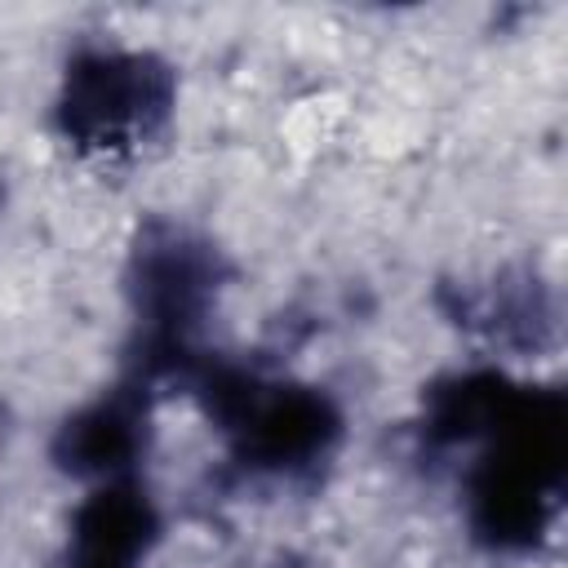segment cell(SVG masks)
<instances>
[{
	"instance_id": "obj_3",
	"label": "cell",
	"mask_w": 568,
	"mask_h": 568,
	"mask_svg": "<svg viewBox=\"0 0 568 568\" xmlns=\"http://www.w3.org/2000/svg\"><path fill=\"white\" fill-rule=\"evenodd\" d=\"M129 311L133 346L129 377L155 395V386H182L209 359L204 328L226 288L222 248L169 217H151L129 248Z\"/></svg>"
},
{
	"instance_id": "obj_9",
	"label": "cell",
	"mask_w": 568,
	"mask_h": 568,
	"mask_svg": "<svg viewBox=\"0 0 568 568\" xmlns=\"http://www.w3.org/2000/svg\"><path fill=\"white\" fill-rule=\"evenodd\" d=\"M0 209H4V178H0Z\"/></svg>"
},
{
	"instance_id": "obj_7",
	"label": "cell",
	"mask_w": 568,
	"mask_h": 568,
	"mask_svg": "<svg viewBox=\"0 0 568 568\" xmlns=\"http://www.w3.org/2000/svg\"><path fill=\"white\" fill-rule=\"evenodd\" d=\"M444 311L453 315V324L515 355L546 351L559 333L555 293L537 271H501L484 284H448Z\"/></svg>"
},
{
	"instance_id": "obj_5",
	"label": "cell",
	"mask_w": 568,
	"mask_h": 568,
	"mask_svg": "<svg viewBox=\"0 0 568 568\" xmlns=\"http://www.w3.org/2000/svg\"><path fill=\"white\" fill-rule=\"evenodd\" d=\"M151 390L124 377L58 422L49 457L62 475L84 479L93 488L106 479H133L151 453Z\"/></svg>"
},
{
	"instance_id": "obj_6",
	"label": "cell",
	"mask_w": 568,
	"mask_h": 568,
	"mask_svg": "<svg viewBox=\"0 0 568 568\" xmlns=\"http://www.w3.org/2000/svg\"><path fill=\"white\" fill-rule=\"evenodd\" d=\"M164 537V515L151 488L133 479H106L71 510L67 559L71 568H138Z\"/></svg>"
},
{
	"instance_id": "obj_8",
	"label": "cell",
	"mask_w": 568,
	"mask_h": 568,
	"mask_svg": "<svg viewBox=\"0 0 568 568\" xmlns=\"http://www.w3.org/2000/svg\"><path fill=\"white\" fill-rule=\"evenodd\" d=\"M519 377H510L497 364H470L439 373L422 390V413H417V444L435 462L466 457L501 417L510 404Z\"/></svg>"
},
{
	"instance_id": "obj_1",
	"label": "cell",
	"mask_w": 568,
	"mask_h": 568,
	"mask_svg": "<svg viewBox=\"0 0 568 568\" xmlns=\"http://www.w3.org/2000/svg\"><path fill=\"white\" fill-rule=\"evenodd\" d=\"M568 475V395L519 382L493 430L462 457V524L488 555H532L559 515Z\"/></svg>"
},
{
	"instance_id": "obj_2",
	"label": "cell",
	"mask_w": 568,
	"mask_h": 568,
	"mask_svg": "<svg viewBox=\"0 0 568 568\" xmlns=\"http://www.w3.org/2000/svg\"><path fill=\"white\" fill-rule=\"evenodd\" d=\"M186 395L217 426L231 470L248 484H311L346 439V413L324 386L271 377L213 351L191 373Z\"/></svg>"
},
{
	"instance_id": "obj_4",
	"label": "cell",
	"mask_w": 568,
	"mask_h": 568,
	"mask_svg": "<svg viewBox=\"0 0 568 568\" xmlns=\"http://www.w3.org/2000/svg\"><path fill=\"white\" fill-rule=\"evenodd\" d=\"M178 106V71L133 44H80L58 80L53 129L80 155H129L155 142Z\"/></svg>"
}]
</instances>
